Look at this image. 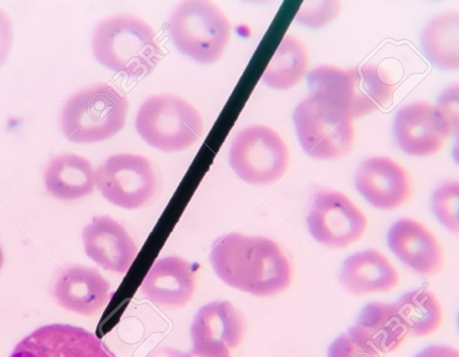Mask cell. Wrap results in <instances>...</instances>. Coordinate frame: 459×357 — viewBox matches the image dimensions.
Wrapping results in <instances>:
<instances>
[{
    "label": "cell",
    "instance_id": "1",
    "mask_svg": "<svg viewBox=\"0 0 459 357\" xmlns=\"http://www.w3.org/2000/svg\"><path fill=\"white\" fill-rule=\"evenodd\" d=\"M210 261L226 284L257 297L280 294L293 279V267L284 251L264 237L223 235L213 243Z\"/></svg>",
    "mask_w": 459,
    "mask_h": 357
},
{
    "label": "cell",
    "instance_id": "2",
    "mask_svg": "<svg viewBox=\"0 0 459 357\" xmlns=\"http://www.w3.org/2000/svg\"><path fill=\"white\" fill-rule=\"evenodd\" d=\"M91 48L100 64L129 78L151 74L162 57L152 26L131 13H117L100 21Z\"/></svg>",
    "mask_w": 459,
    "mask_h": 357
},
{
    "label": "cell",
    "instance_id": "3",
    "mask_svg": "<svg viewBox=\"0 0 459 357\" xmlns=\"http://www.w3.org/2000/svg\"><path fill=\"white\" fill-rule=\"evenodd\" d=\"M309 95L325 99L352 120L386 106L394 92L388 74L377 65L342 69L319 65L307 75Z\"/></svg>",
    "mask_w": 459,
    "mask_h": 357
},
{
    "label": "cell",
    "instance_id": "4",
    "mask_svg": "<svg viewBox=\"0 0 459 357\" xmlns=\"http://www.w3.org/2000/svg\"><path fill=\"white\" fill-rule=\"evenodd\" d=\"M128 100L106 83L86 87L65 104L61 127L65 138L77 144L105 141L120 132L126 120Z\"/></svg>",
    "mask_w": 459,
    "mask_h": 357
},
{
    "label": "cell",
    "instance_id": "5",
    "mask_svg": "<svg viewBox=\"0 0 459 357\" xmlns=\"http://www.w3.org/2000/svg\"><path fill=\"white\" fill-rule=\"evenodd\" d=\"M134 126L147 144L164 152L186 150L204 133V120L197 109L173 93H158L145 99L137 111Z\"/></svg>",
    "mask_w": 459,
    "mask_h": 357
},
{
    "label": "cell",
    "instance_id": "6",
    "mask_svg": "<svg viewBox=\"0 0 459 357\" xmlns=\"http://www.w3.org/2000/svg\"><path fill=\"white\" fill-rule=\"evenodd\" d=\"M230 31L228 17L211 1H185L175 8L169 20V36L177 50L203 65L221 58Z\"/></svg>",
    "mask_w": 459,
    "mask_h": 357
},
{
    "label": "cell",
    "instance_id": "7",
    "mask_svg": "<svg viewBox=\"0 0 459 357\" xmlns=\"http://www.w3.org/2000/svg\"><path fill=\"white\" fill-rule=\"evenodd\" d=\"M292 118L299 144L308 156L333 160L351 151L353 120L325 99L309 95L299 103Z\"/></svg>",
    "mask_w": 459,
    "mask_h": 357
},
{
    "label": "cell",
    "instance_id": "8",
    "mask_svg": "<svg viewBox=\"0 0 459 357\" xmlns=\"http://www.w3.org/2000/svg\"><path fill=\"white\" fill-rule=\"evenodd\" d=\"M290 162L281 135L264 125H252L238 132L230 147L229 164L243 181L268 185L281 179Z\"/></svg>",
    "mask_w": 459,
    "mask_h": 357
},
{
    "label": "cell",
    "instance_id": "9",
    "mask_svg": "<svg viewBox=\"0 0 459 357\" xmlns=\"http://www.w3.org/2000/svg\"><path fill=\"white\" fill-rule=\"evenodd\" d=\"M95 184L108 202L132 210L153 196L157 178L148 158L123 152L109 156L97 168Z\"/></svg>",
    "mask_w": 459,
    "mask_h": 357
},
{
    "label": "cell",
    "instance_id": "10",
    "mask_svg": "<svg viewBox=\"0 0 459 357\" xmlns=\"http://www.w3.org/2000/svg\"><path fill=\"white\" fill-rule=\"evenodd\" d=\"M307 226L319 243L343 248L360 239L368 221L364 213L344 193L321 189L312 197Z\"/></svg>",
    "mask_w": 459,
    "mask_h": 357
},
{
    "label": "cell",
    "instance_id": "11",
    "mask_svg": "<svg viewBox=\"0 0 459 357\" xmlns=\"http://www.w3.org/2000/svg\"><path fill=\"white\" fill-rule=\"evenodd\" d=\"M393 128L399 148L415 157L436 154L453 135L449 124L436 105L424 100L400 109Z\"/></svg>",
    "mask_w": 459,
    "mask_h": 357
},
{
    "label": "cell",
    "instance_id": "12",
    "mask_svg": "<svg viewBox=\"0 0 459 357\" xmlns=\"http://www.w3.org/2000/svg\"><path fill=\"white\" fill-rule=\"evenodd\" d=\"M10 357L115 356L92 333L68 324H50L25 336Z\"/></svg>",
    "mask_w": 459,
    "mask_h": 357
},
{
    "label": "cell",
    "instance_id": "13",
    "mask_svg": "<svg viewBox=\"0 0 459 357\" xmlns=\"http://www.w3.org/2000/svg\"><path fill=\"white\" fill-rule=\"evenodd\" d=\"M354 182L361 196L381 210L402 206L411 194L408 171L386 156H374L362 161L355 172Z\"/></svg>",
    "mask_w": 459,
    "mask_h": 357
},
{
    "label": "cell",
    "instance_id": "14",
    "mask_svg": "<svg viewBox=\"0 0 459 357\" xmlns=\"http://www.w3.org/2000/svg\"><path fill=\"white\" fill-rule=\"evenodd\" d=\"M386 240L393 254L420 274H436L444 266V253L437 237L414 219L394 222L387 231Z\"/></svg>",
    "mask_w": 459,
    "mask_h": 357
},
{
    "label": "cell",
    "instance_id": "15",
    "mask_svg": "<svg viewBox=\"0 0 459 357\" xmlns=\"http://www.w3.org/2000/svg\"><path fill=\"white\" fill-rule=\"evenodd\" d=\"M346 334L378 357L396 350L408 335L393 303L383 301L365 305Z\"/></svg>",
    "mask_w": 459,
    "mask_h": 357
},
{
    "label": "cell",
    "instance_id": "16",
    "mask_svg": "<svg viewBox=\"0 0 459 357\" xmlns=\"http://www.w3.org/2000/svg\"><path fill=\"white\" fill-rule=\"evenodd\" d=\"M82 237L87 256L108 271L126 273L137 255L129 233L108 216L94 218L84 227Z\"/></svg>",
    "mask_w": 459,
    "mask_h": 357
},
{
    "label": "cell",
    "instance_id": "17",
    "mask_svg": "<svg viewBox=\"0 0 459 357\" xmlns=\"http://www.w3.org/2000/svg\"><path fill=\"white\" fill-rule=\"evenodd\" d=\"M53 294L62 308L84 316L99 313L111 297L109 283L97 270L82 266L64 269Z\"/></svg>",
    "mask_w": 459,
    "mask_h": 357
},
{
    "label": "cell",
    "instance_id": "18",
    "mask_svg": "<svg viewBox=\"0 0 459 357\" xmlns=\"http://www.w3.org/2000/svg\"><path fill=\"white\" fill-rule=\"evenodd\" d=\"M195 280L193 264L178 257H167L152 265L141 291L157 304L183 307L194 295Z\"/></svg>",
    "mask_w": 459,
    "mask_h": 357
},
{
    "label": "cell",
    "instance_id": "19",
    "mask_svg": "<svg viewBox=\"0 0 459 357\" xmlns=\"http://www.w3.org/2000/svg\"><path fill=\"white\" fill-rule=\"evenodd\" d=\"M339 281L356 295L387 292L399 285L396 268L377 249H364L349 256L342 263Z\"/></svg>",
    "mask_w": 459,
    "mask_h": 357
},
{
    "label": "cell",
    "instance_id": "20",
    "mask_svg": "<svg viewBox=\"0 0 459 357\" xmlns=\"http://www.w3.org/2000/svg\"><path fill=\"white\" fill-rule=\"evenodd\" d=\"M245 330L243 315L230 301H212L195 316L190 335L193 344L217 343L235 348L242 342Z\"/></svg>",
    "mask_w": 459,
    "mask_h": 357
},
{
    "label": "cell",
    "instance_id": "21",
    "mask_svg": "<svg viewBox=\"0 0 459 357\" xmlns=\"http://www.w3.org/2000/svg\"><path fill=\"white\" fill-rule=\"evenodd\" d=\"M48 191L62 200H75L93 192L95 172L82 156L64 152L56 156L45 171Z\"/></svg>",
    "mask_w": 459,
    "mask_h": 357
},
{
    "label": "cell",
    "instance_id": "22",
    "mask_svg": "<svg viewBox=\"0 0 459 357\" xmlns=\"http://www.w3.org/2000/svg\"><path fill=\"white\" fill-rule=\"evenodd\" d=\"M426 57L443 71L459 68V13L446 11L432 18L420 36Z\"/></svg>",
    "mask_w": 459,
    "mask_h": 357
},
{
    "label": "cell",
    "instance_id": "23",
    "mask_svg": "<svg viewBox=\"0 0 459 357\" xmlns=\"http://www.w3.org/2000/svg\"><path fill=\"white\" fill-rule=\"evenodd\" d=\"M307 65L305 45L295 36L286 34L265 67L262 80L272 89L288 90L304 78Z\"/></svg>",
    "mask_w": 459,
    "mask_h": 357
},
{
    "label": "cell",
    "instance_id": "24",
    "mask_svg": "<svg viewBox=\"0 0 459 357\" xmlns=\"http://www.w3.org/2000/svg\"><path fill=\"white\" fill-rule=\"evenodd\" d=\"M404 324L408 335L416 337L437 331L443 320V310L437 297L426 290H413L392 302Z\"/></svg>",
    "mask_w": 459,
    "mask_h": 357
},
{
    "label": "cell",
    "instance_id": "25",
    "mask_svg": "<svg viewBox=\"0 0 459 357\" xmlns=\"http://www.w3.org/2000/svg\"><path fill=\"white\" fill-rule=\"evenodd\" d=\"M459 183L449 180L439 185L431 196V209L436 219L450 232L459 231Z\"/></svg>",
    "mask_w": 459,
    "mask_h": 357
},
{
    "label": "cell",
    "instance_id": "26",
    "mask_svg": "<svg viewBox=\"0 0 459 357\" xmlns=\"http://www.w3.org/2000/svg\"><path fill=\"white\" fill-rule=\"evenodd\" d=\"M341 7L339 1H305L297 13L296 20L307 27H324L338 16Z\"/></svg>",
    "mask_w": 459,
    "mask_h": 357
},
{
    "label": "cell",
    "instance_id": "27",
    "mask_svg": "<svg viewBox=\"0 0 459 357\" xmlns=\"http://www.w3.org/2000/svg\"><path fill=\"white\" fill-rule=\"evenodd\" d=\"M458 84L447 87L439 96L436 107L449 124L453 135H457L459 126Z\"/></svg>",
    "mask_w": 459,
    "mask_h": 357
},
{
    "label": "cell",
    "instance_id": "28",
    "mask_svg": "<svg viewBox=\"0 0 459 357\" xmlns=\"http://www.w3.org/2000/svg\"><path fill=\"white\" fill-rule=\"evenodd\" d=\"M327 357H378L353 341L346 333L337 336L330 344Z\"/></svg>",
    "mask_w": 459,
    "mask_h": 357
},
{
    "label": "cell",
    "instance_id": "29",
    "mask_svg": "<svg viewBox=\"0 0 459 357\" xmlns=\"http://www.w3.org/2000/svg\"><path fill=\"white\" fill-rule=\"evenodd\" d=\"M183 357H230L229 348L217 343H197Z\"/></svg>",
    "mask_w": 459,
    "mask_h": 357
},
{
    "label": "cell",
    "instance_id": "30",
    "mask_svg": "<svg viewBox=\"0 0 459 357\" xmlns=\"http://www.w3.org/2000/svg\"><path fill=\"white\" fill-rule=\"evenodd\" d=\"M13 40V26L6 13L0 8V65L7 57Z\"/></svg>",
    "mask_w": 459,
    "mask_h": 357
},
{
    "label": "cell",
    "instance_id": "31",
    "mask_svg": "<svg viewBox=\"0 0 459 357\" xmlns=\"http://www.w3.org/2000/svg\"><path fill=\"white\" fill-rule=\"evenodd\" d=\"M414 357H459V352L447 345H430L421 350Z\"/></svg>",
    "mask_w": 459,
    "mask_h": 357
},
{
    "label": "cell",
    "instance_id": "32",
    "mask_svg": "<svg viewBox=\"0 0 459 357\" xmlns=\"http://www.w3.org/2000/svg\"><path fill=\"white\" fill-rule=\"evenodd\" d=\"M182 352L171 347H160L152 351L148 357H183Z\"/></svg>",
    "mask_w": 459,
    "mask_h": 357
},
{
    "label": "cell",
    "instance_id": "33",
    "mask_svg": "<svg viewBox=\"0 0 459 357\" xmlns=\"http://www.w3.org/2000/svg\"><path fill=\"white\" fill-rule=\"evenodd\" d=\"M3 264H4V253H3L2 248L0 246V270L3 266Z\"/></svg>",
    "mask_w": 459,
    "mask_h": 357
}]
</instances>
